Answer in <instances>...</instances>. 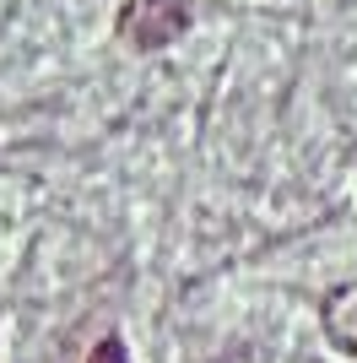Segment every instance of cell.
I'll use <instances>...</instances> for the list:
<instances>
[{"instance_id": "6da1fadb", "label": "cell", "mask_w": 357, "mask_h": 363, "mask_svg": "<svg viewBox=\"0 0 357 363\" xmlns=\"http://www.w3.org/2000/svg\"><path fill=\"white\" fill-rule=\"evenodd\" d=\"M184 28H190L184 0H125V11H119V38L135 49H163Z\"/></svg>"}, {"instance_id": "7a4b0ae2", "label": "cell", "mask_w": 357, "mask_h": 363, "mask_svg": "<svg viewBox=\"0 0 357 363\" xmlns=\"http://www.w3.org/2000/svg\"><path fill=\"white\" fill-rule=\"evenodd\" d=\"M87 363H130V358H125V342H119V336H103V342L92 347Z\"/></svg>"}]
</instances>
